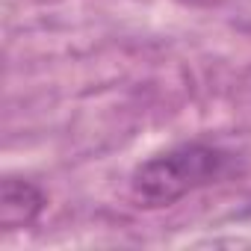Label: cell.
Here are the masks:
<instances>
[{
	"mask_svg": "<svg viewBox=\"0 0 251 251\" xmlns=\"http://www.w3.org/2000/svg\"><path fill=\"white\" fill-rule=\"evenodd\" d=\"M239 169V157L222 145L183 142L139 163L130 175V195L139 207H172L189 192L227 180Z\"/></svg>",
	"mask_w": 251,
	"mask_h": 251,
	"instance_id": "obj_1",
	"label": "cell"
},
{
	"mask_svg": "<svg viewBox=\"0 0 251 251\" xmlns=\"http://www.w3.org/2000/svg\"><path fill=\"white\" fill-rule=\"evenodd\" d=\"M45 207H48V195L42 192L39 183L18 175L3 177V183H0V225H3V230L36 225Z\"/></svg>",
	"mask_w": 251,
	"mask_h": 251,
	"instance_id": "obj_2",
	"label": "cell"
},
{
	"mask_svg": "<svg viewBox=\"0 0 251 251\" xmlns=\"http://www.w3.org/2000/svg\"><path fill=\"white\" fill-rule=\"evenodd\" d=\"M183 3H192V6H216L222 0H183Z\"/></svg>",
	"mask_w": 251,
	"mask_h": 251,
	"instance_id": "obj_3",
	"label": "cell"
}]
</instances>
